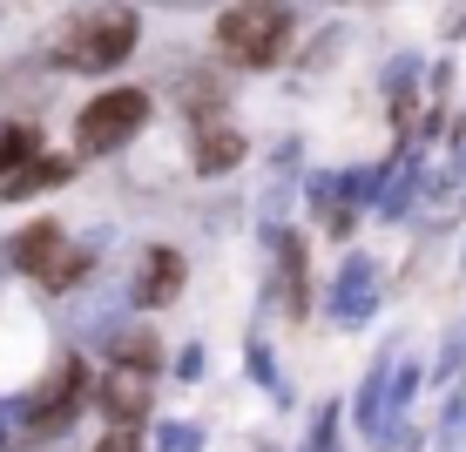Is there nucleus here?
<instances>
[{"instance_id":"obj_1","label":"nucleus","mask_w":466,"mask_h":452,"mask_svg":"<svg viewBox=\"0 0 466 452\" xmlns=\"http://www.w3.org/2000/svg\"><path fill=\"white\" fill-rule=\"evenodd\" d=\"M217 47L230 61H244V68H270L291 47V7L284 0H237V7H223Z\"/></svg>"},{"instance_id":"obj_2","label":"nucleus","mask_w":466,"mask_h":452,"mask_svg":"<svg viewBox=\"0 0 466 452\" xmlns=\"http://www.w3.org/2000/svg\"><path fill=\"white\" fill-rule=\"evenodd\" d=\"M128 47H136V14H95V21H75L61 35V61L102 75V68H116Z\"/></svg>"},{"instance_id":"obj_3","label":"nucleus","mask_w":466,"mask_h":452,"mask_svg":"<svg viewBox=\"0 0 466 452\" xmlns=\"http://www.w3.org/2000/svg\"><path fill=\"white\" fill-rule=\"evenodd\" d=\"M142 122H149V95L142 88H108V95H95L82 108L75 136H82V149H116V142H128Z\"/></svg>"},{"instance_id":"obj_4","label":"nucleus","mask_w":466,"mask_h":452,"mask_svg":"<svg viewBox=\"0 0 466 452\" xmlns=\"http://www.w3.org/2000/svg\"><path fill=\"white\" fill-rule=\"evenodd\" d=\"M14 264L41 270L47 284H68L75 270H82V256H61V230H55V223H35L27 236H14Z\"/></svg>"},{"instance_id":"obj_5","label":"nucleus","mask_w":466,"mask_h":452,"mask_svg":"<svg viewBox=\"0 0 466 452\" xmlns=\"http://www.w3.org/2000/svg\"><path fill=\"white\" fill-rule=\"evenodd\" d=\"M102 406H108V418L136 426L142 406H149V365H116V371L102 378Z\"/></svg>"},{"instance_id":"obj_6","label":"nucleus","mask_w":466,"mask_h":452,"mask_svg":"<svg viewBox=\"0 0 466 452\" xmlns=\"http://www.w3.org/2000/svg\"><path fill=\"white\" fill-rule=\"evenodd\" d=\"M176 290H183V256H176V250H156L149 270H142V284H136V297H142V304H169Z\"/></svg>"},{"instance_id":"obj_7","label":"nucleus","mask_w":466,"mask_h":452,"mask_svg":"<svg viewBox=\"0 0 466 452\" xmlns=\"http://www.w3.org/2000/svg\"><path fill=\"white\" fill-rule=\"evenodd\" d=\"M75 392H82V365H61V378L35 398V426H61L75 412Z\"/></svg>"},{"instance_id":"obj_8","label":"nucleus","mask_w":466,"mask_h":452,"mask_svg":"<svg viewBox=\"0 0 466 452\" xmlns=\"http://www.w3.org/2000/svg\"><path fill=\"white\" fill-rule=\"evenodd\" d=\"M41 156V136L27 122H0V176H14V169H27Z\"/></svg>"},{"instance_id":"obj_9","label":"nucleus","mask_w":466,"mask_h":452,"mask_svg":"<svg viewBox=\"0 0 466 452\" xmlns=\"http://www.w3.org/2000/svg\"><path fill=\"white\" fill-rule=\"evenodd\" d=\"M55 183H68V163H61V156H41V163L7 176V196H35V189H55Z\"/></svg>"},{"instance_id":"obj_10","label":"nucleus","mask_w":466,"mask_h":452,"mask_svg":"<svg viewBox=\"0 0 466 452\" xmlns=\"http://www.w3.org/2000/svg\"><path fill=\"white\" fill-rule=\"evenodd\" d=\"M237 156H244V136H230V128H203V142H197V169H230Z\"/></svg>"},{"instance_id":"obj_11","label":"nucleus","mask_w":466,"mask_h":452,"mask_svg":"<svg viewBox=\"0 0 466 452\" xmlns=\"http://www.w3.org/2000/svg\"><path fill=\"white\" fill-rule=\"evenodd\" d=\"M95 452H136V426H116V432H108V439L95 446Z\"/></svg>"}]
</instances>
